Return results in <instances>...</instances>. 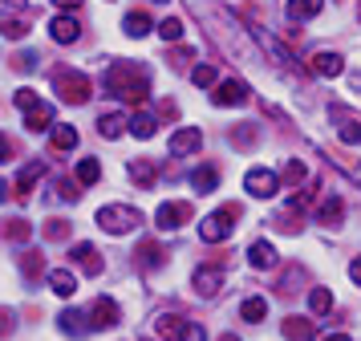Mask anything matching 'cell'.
<instances>
[{
    "label": "cell",
    "mask_w": 361,
    "mask_h": 341,
    "mask_svg": "<svg viewBox=\"0 0 361 341\" xmlns=\"http://www.w3.org/2000/svg\"><path fill=\"white\" fill-rule=\"evenodd\" d=\"M138 224H142V215L134 208H122V203H110V208L98 211V227L110 232V236H126V232H134Z\"/></svg>",
    "instance_id": "3957f363"
},
{
    "label": "cell",
    "mask_w": 361,
    "mask_h": 341,
    "mask_svg": "<svg viewBox=\"0 0 361 341\" xmlns=\"http://www.w3.org/2000/svg\"><path fill=\"white\" fill-rule=\"evenodd\" d=\"M264 45H268V53H272V57H276V61H284V65L293 61V53H288V49L280 45L276 37H264Z\"/></svg>",
    "instance_id": "f35d334b"
},
{
    "label": "cell",
    "mask_w": 361,
    "mask_h": 341,
    "mask_svg": "<svg viewBox=\"0 0 361 341\" xmlns=\"http://www.w3.org/2000/svg\"><path fill=\"white\" fill-rule=\"evenodd\" d=\"M0 32H4L8 41H20L29 29H25V20H17V16H4V20H0Z\"/></svg>",
    "instance_id": "e575fe53"
},
{
    "label": "cell",
    "mask_w": 361,
    "mask_h": 341,
    "mask_svg": "<svg viewBox=\"0 0 361 341\" xmlns=\"http://www.w3.org/2000/svg\"><path fill=\"white\" fill-rule=\"evenodd\" d=\"M106 90H110V94H118V97H126V102H147V94H150L147 69L126 65V61L110 65V73H106Z\"/></svg>",
    "instance_id": "6da1fadb"
},
{
    "label": "cell",
    "mask_w": 361,
    "mask_h": 341,
    "mask_svg": "<svg viewBox=\"0 0 361 341\" xmlns=\"http://www.w3.org/2000/svg\"><path fill=\"white\" fill-rule=\"evenodd\" d=\"M325 8V0H288V20H312V16Z\"/></svg>",
    "instance_id": "ffe728a7"
},
{
    "label": "cell",
    "mask_w": 361,
    "mask_h": 341,
    "mask_svg": "<svg viewBox=\"0 0 361 341\" xmlns=\"http://www.w3.org/2000/svg\"><path fill=\"white\" fill-rule=\"evenodd\" d=\"M191 220V203H163V208L154 211V224L163 227V232H175Z\"/></svg>",
    "instance_id": "ba28073f"
},
{
    "label": "cell",
    "mask_w": 361,
    "mask_h": 341,
    "mask_svg": "<svg viewBox=\"0 0 361 341\" xmlns=\"http://www.w3.org/2000/svg\"><path fill=\"white\" fill-rule=\"evenodd\" d=\"M349 276H353V280H357V285H361V256L353 260V264H349Z\"/></svg>",
    "instance_id": "bcb514c9"
},
{
    "label": "cell",
    "mask_w": 361,
    "mask_h": 341,
    "mask_svg": "<svg viewBox=\"0 0 361 341\" xmlns=\"http://www.w3.org/2000/svg\"><path fill=\"white\" fill-rule=\"evenodd\" d=\"M4 195H8V187H4V179H0V203H4Z\"/></svg>",
    "instance_id": "c3c4849f"
},
{
    "label": "cell",
    "mask_w": 361,
    "mask_h": 341,
    "mask_svg": "<svg viewBox=\"0 0 361 341\" xmlns=\"http://www.w3.org/2000/svg\"><path fill=\"white\" fill-rule=\"evenodd\" d=\"M126 126H130V122H126L122 114H102V118H98V130H102V138H118V134H122Z\"/></svg>",
    "instance_id": "83f0119b"
},
{
    "label": "cell",
    "mask_w": 361,
    "mask_h": 341,
    "mask_svg": "<svg viewBox=\"0 0 361 341\" xmlns=\"http://www.w3.org/2000/svg\"><path fill=\"white\" fill-rule=\"evenodd\" d=\"M219 289H224V273H219V268H212V264H207V268H195V292L199 297H215Z\"/></svg>",
    "instance_id": "9a60e30c"
},
{
    "label": "cell",
    "mask_w": 361,
    "mask_h": 341,
    "mask_svg": "<svg viewBox=\"0 0 361 341\" xmlns=\"http://www.w3.org/2000/svg\"><path fill=\"white\" fill-rule=\"evenodd\" d=\"M49 292H57V297H73V292H78V276L69 273V268H49Z\"/></svg>",
    "instance_id": "e0dca14e"
},
{
    "label": "cell",
    "mask_w": 361,
    "mask_h": 341,
    "mask_svg": "<svg viewBox=\"0 0 361 341\" xmlns=\"http://www.w3.org/2000/svg\"><path fill=\"white\" fill-rule=\"evenodd\" d=\"M195 85H203V90H215L219 85V73H215V65H195Z\"/></svg>",
    "instance_id": "d6a6232c"
},
{
    "label": "cell",
    "mask_w": 361,
    "mask_h": 341,
    "mask_svg": "<svg viewBox=\"0 0 361 341\" xmlns=\"http://www.w3.org/2000/svg\"><path fill=\"white\" fill-rule=\"evenodd\" d=\"M317 220H321V224H329V227H337L345 220V203L337 199V195H329L325 203L317 208Z\"/></svg>",
    "instance_id": "7402d4cb"
},
{
    "label": "cell",
    "mask_w": 361,
    "mask_h": 341,
    "mask_svg": "<svg viewBox=\"0 0 361 341\" xmlns=\"http://www.w3.org/2000/svg\"><path fill=\"white\" fill-rule=\"evenodd\" d=\"M309 309L312 313H329V309H333V292L329 289H312L309 292Z\"/></svg>",
    "instance_id": "836d02e7"
},
{
    "label": "cell",
    "mask_w": 361,
    "mask_h": 341,
    "mask_svg": "<svg viewBox=\"0 0 361 341\" xmlns=\"http://www.w3.org/2000/svg\"><path fill=\"white\" fill-rule=\"evenodd\" d=\"M41 175H45V162H41V159L29 162V167L20 171V175H17V195H20V199H29V191L37 187V179H41Z\"/></svg>",
    "instance_id": "d6986e66"
},
{
    "label": "cell",
    "mask_w": 361,
    "mask_h": 341,
    "mask_svg": "<svg viewBox=\"0 0 361 341\" xmlns=\"http://www.w3.org/2000/svg\"><path fill=\"white\" fill-rule=\"evenodd\" d=\"M231 143L240 146V150L256 146V143H260V126H252V122H240V126L231 130Z\"/></svg>",
    "instance_id": "484cf974"
},
{
    "label": "cell",
    "mask_w": 361,
    "mask_h": 341,
    "mask_svg": "<svg viewBox=\"0 0 361 341\" xmlns=\"http://www.w3.org/2000/svg\"><path fill=\"white\" fill-rule=\"evenodd\" d=\"M57 191H61V199H78V187H73V183H66V179H61V183H57Z\"/></svg>",
    "instance_id": "7bdbcfd3"
},
{
    "label": "cell",
    "mask_w": 361,
    "mask_h": 341,
    "mask_svg": "<svg viewBox=\"0 0 361 341\" xmlns=\"http://www.w3.org/2000/svg\"><path fill=\"white\" fill-rule=\"evenodd\" d=\"M98 179H102V162L98 159H82L78 162V183L90 187V183H98Z\"/></svg>",
    "instance_id": "4dcf8cb0"
},
{
    "label": "cell",
    "mask_w": 361,
    "mask_h": 341,
    "mask_svg": "<svg viewBox=\"0 0 361 341\" xmlns=\"http://www.w3.org/2000/svg\"><path fill=\"white\" fill-rule=\"evenodd\" d=\"M49 37L57 41V45H73L78 37H82V25H78V16H53L49 20Z\"/></svg>",
    "instance_id": "9c48e42d"
},
{
    "label": "cell",
    "mask_w": 361,
    "mask_h": 341,
    "mask_svg": "<svg viewBox=\"0 0 361 341\" xmlns=\"http://www.w3.org/2000/svg\"><path fill=\"white\" fill-rule=\"evenodd\" d=\"M244 187H247V195H256V199H272V195L280 191V179H276V171H268V167H252L244 175Z\"/></svg>",
    "instance_id": "8992f818"
},
{
    "label": "cell",
    "mask_w": 361,
    "mask_h": 341,
    "mask_svg": "<svg viewBox=\"0 0 361 341\" xmlns=\"http://www.w3.org/2000/svg\"><path fill=\"white\" fill-rule=\"evenodd\" d=\"M280 175H284V183H305V175H309V171H305V162H300V159H288Z\"/></svg>",
    "instance_id": "d590c367"
},
{
    "label": "cell",
    "mask_w": 361,
    "mask_h": 341,
    "mask_svg": "<svg viewBox=\"0 0 361 341\" xmlns=\"http://www.w3.org/2000/svg\"><path fill=\"white\" fill-rule=\"evenodd\" d=\"M183 341H207L203 325H187V329H183Z\"/></svg>",
    "instance_id": "b9f144b4"
},
{
    "label": "cell",
    "mask_w": 361,
    "mask_h": 341,
    "mask_svg": "<svg viewBox=\"0 0 361 341\" xmlns=\"http://www.w3.org/2000/svg\"><path fill=\"white\" fill-rule=\"evenodd\" d=\"M284 337L288 341H317V321H309V317H284Z\"/></svg>",
    "instance_id": "2e32d148"
},
{
    "label": "cell",
    "mask_w": 361,
    "mask_h": 341,
    "mask_svg": "<svg viewBox=\"0 0 361 341\" xmlns=\"http://www.w3.org/2000/svg\"><path fill=\"white\" fill-rule=\"evenodd\" d=\"M337 138H341L345 146L361 143V122H357V118H341V130H337Z\"/></svg>",
    "instance_id": "1f68e13d"
},
{
    "label": "cell",
    "mask_w": 361,
    "mask_h": 341,
    "mask_svg": "<svg viewBox=\"0 0 361 341\" xmlns=\"http://www.w3.org/2000/svg\"><path fill=\"white\" fill-rule=\"evenodd\" d=\"M73 260H78L90 276L102 273V256H98V248H94V244H73Z\"/></svg>",
    "instance_id": "ac0fdd59"
},
{
    "label": "cell",
    "mask_w": 361,
    "mask_h": 341,
    "mask_svg": "<svg viewBox=\"0 0 361 341\" xmlns=\"http://www.w3.org/2000/svg\"><path fill=\"white\" fill-rule=\"evenodd\" d=\"M154 130H159V118H154V114L138 110L130 118V134H134V138H154Z\"/></svg>",
    "instance_id": "603a6c76"
},
{
    "label": "cell",
    "mask_w": 361,
    "mask_h": 341,
    "mask_svg": "<svg viewBox=\"0 0 361 341\" xmlns=\"http://www.w3.org/2000/svg\"><path fill=\"white\" fill-rule=\"evenodd\" d=\"M215 106H244L247 102V85L240 78H228V81H219L215 85V94H212Z\"/></svg>",
    "instance_id": "52a82bcc"
},
{
    "label": "cell",
    "mask_w": 361,
    "mask_h": 341,
    "mask_svg": "<svg viewBox=\"0 0 361 341\" xmlns=\"http://www.w3.org/2000/svg\"><path fill=\"white\" fill-rule=\"evenodd\" d=\"M219 341H240V337H235V333H224V337H219Z\"/></svg>",
    "instance_id": "f907efd6"
},
{
    "label": "cell",
    "mask_w": 361,
    "mask_h": 341,
    "mask_svg": "<svg viewBox=\"0 0 361 341\" xmlns=\"http://www.w3.org/2000/svg\"><path fill=\"white\" fill-rule=\"evenodd\" d=\"M309 69L317 73V78H337V73L345 69V61H341V53H325V49H321V53L309 57Z\"/></svg>",
    "instance_id": "8fae6325"
},
{
    "label": "cell",
    "mask_w": 361,
    "mask_h": 341,
    "mask_svg": "<svg viewBox=\"0 0 361 341\" xmlns=\"http://www.w3.org/2000/svg\"><path fill=\"white\" fill-rule=\"evenodd\" d=\"M4 236L8 240H29V224L25 220H4Z\"/></svg>",
    "instance_id": "74e56055"
},
{
    "label": "cell",
    "mask_w": 361,
    "mask_h": 341,
    "mask_svg": "<svg viewBox=\"0 0 361 341\" xmlns=\"http://www.w3.org/2000/svg\"><path fill=\"white\" fill-rule=\"evenodd\" d=\"M276 248H272V244L268 240H256L252 244V248H247V264H252V268H260V273H268V268H276Z\"/></svg>",
    "instance_id": "4fadbf2b"
},
{
    "label": "cell",
    "mask_w": 361,
    "mask_h": 341,
    "mask_svg": "<svg viewBox=\"0 0 361 341\" xmlns=\"http://www.w3.org/2000/svg\"><path fill=\"white\" fill-rule=\"evenodd\" d=\"M122 29H126V37H147V32L159 29V25H154L147 13H130L126 20H122Z\"/></svg>",
    "instance_id": "d4e9b609"
},
{
    "label": "cell",
    "mask_w": 361,
    "mask_h": 341,
    "mask_svg": "<svg viewBox=\"0 0 361 341\" xmlns=\"http://www.w3.org/2000/svg\"><path fill=\"white\" fill-rule=\"evenodd\" d=\"M138 256H142V264H159V256H163V252H159V248H154V244H142V248H138Z\"/></svg>",
    "instance_id": "60d3db41"
},
{
    "label": "cell",
    "mask_w": 361,
    "mask_h": 341,
    "mask_svg": "<svg viewBox=\"0 0 361 341\" xmlns=\"http://www.w3.org/2000/svg\"><path fill=\"white\" fill-rule=\"evenodd\" d=\"M235 220H240V208L235 203H228V208H219V211H212L203 224H199V236L207 244H219V240H228L231 236V227H235Z\"/></svg>",
    "instance_id": "5b68a950"
},
{
    "label": "cell",
    "mask_w": 361,
    "mask_h": 341,
    "mask_svg": "<svg viewBox=\"0 0 361 341\" xmlns=\"http://www.w3.org/2000/svg\"><path fill=\"white\" fill-rule=\"evenodd\" d=\"M215 183H219V171H215V167H195V171H191V187H195V195H212Z\"/></svg>",
    "instance_id": "44dd1931"
},
{
    "label": "cell",
    "mask_w": 361,
    "mask_h": 341,
    "mask_svg": "<svg viewBox=\"0 0 361 341\" xmlns=\"http://www.w3.org/2000/svg\"><path fill=\"white\" fill-rule=\"evenodd\" d=\"M183 329H187V325H183V317H175V313H166V317L154 321V333H159V337H183Z\"/></svg>",
    "instance_id": "f1b7e54d"
},
{
    "label": "cell",
    "mask_w": 361,
    "mask_h": 341,
    "mask_svg": "<svg viewBox=\"0 0 361 341\" xmlns=\"http://www.w3.org/2000/svg\"><path fill=\"white\" fill-rule=\"evenodd\" d=\"M8 159H13V143H8V138L0 134V162H8Z\"/></svg>",
    "instance_id": "ee69618b"
},
{
    "label": "cell",
    "mask_w": 361,
    "mask_h": 341,
    "mask_svg": "<svg viewBox=\"0 0 361 341\" xmlns=\"http://www.w3.org/2000/svg\"><path fill=\"white\" fill-rule=\"evenodd\" d=\"M57 321H61V329H66L69 337H82L85 329H90V321H85V313H78V309H66V313H61Z\"/></svg>",
    "instance_id": "cb8c5ba5"
},
{
    "label": "cell",
    "mask_w": 361,
    "mask_h": 341,
    "mask_svg": "<svg viewBox=\"0 0 361 341\" xmlns=\"http://www.w3.org/2000/svg\"><path fill=\"white\" fill-rule=\"evenodd\" d=\"M130 179H134V187H154V179H159V167H154V159H130Z\"/></svg>",
    "instance_id": "5bb4252c"
},
{
    "label": "cell",
    "mask_w": 361,
    "mask_h": 341,
    "mask_svg": "<svg viewBox=\"0 0 361 341\" xmlns=\"http://www.w3.org/2000/svg\"><path fill=\"white\" fill-rule=\"evenodd\" d=\"M53 90L66 97L69 106H82L85 97L94 94L90 78H85V73H73V69H57V73H53Z\"/></svg>",
    "instance_id": "277c9868"
},
{
    "label": "cell",
    "mask_w": 361,
    "mask_h": 341,
    "mask_svg": "<svg viewBox=\"0 0 361 341\" xmlns=\"http://www.w3.org/2000/svg\"><path fill=\"white\" fill-rule=\"evenodd\" d=\"M199 146H203V134L195 126H183L171 134V155H195Z\"/></svg>",
    "instance_id": "7c38bea8"
},
{
    "label": "cell",
    "mask_w": 361,
    "mask_h": 341,
    "mask_svg": "<svg viewBox=\"0 0 361 341\" xmlns=\"http://www.w3.org/2000/svg\"><path fill=\"white\" fill-rule=\"evenodd\" d=\"M240 313H244V321L260 325L264 317H268V301H264V297H247L244 305H240Z\"/></svg>",
    "instance_id": "4316f807"
},
{
    "label": "cell",
    "mask_w": 361,
    "mask_h": 341,
    "mask_svg": "<svg viewBox=\"0 0 361 341\" xmlns=\"http://www.w3.org/2000/svg\"><path fill=\"white\" fill-rule=\"evenodd\" d=\"M118 321H122L118 305L110 301V297H98L94 309H90V325H94V329H110V325H118Z\"/></svg>",
    "instance_id": "30bf717a"
},
{
    "label": "cell",
    "mask_w": 361,
    "mask_h": 341,
    "mask_svg": "<svg viewBox=\"0 0 361 341\" xmlns=\"http://www.w3.org/2000/svg\"><path fill=\"white\" fill-rule=\"evenodd\" d=\"M49 143H53V150H73V146H78V130L73 126H53Z\"/></svg>",
    "instance_id": "f546056e"
},
{
    "label": "cell",
    "mask_w": 361,
    "mask_h": 341,
    "mask_svg": "<svg viewBox=\"0 0 361 341\" xmlns=\"http://www.w3.org/2000/svg\"><path fill=\"white\" fill-rule=\"evenodd\" d=\"M325 341H349V337H345V333H333V337H325Z\"/></svg>",
    "instance_id": "681fc988"
},
{
    "label": "cell",
    "mask_w": 361,
    "mask_h": 341,
    "mask_svg": "<svg viewBox=\"0 0 361 341\" xmlns=\"http://www.w3.org/2000/svg\"><path fill=\"white\" fill-rule=\"evenodd\" d=\"M309 203H312V191H300V195H296L293 208H309Z\"/></svg>",
    "instance_id": "f6af8a7d"
},
{
    "label": "cell",
    "mask_w": 361,
    "mask_h": 341,
    "mask_svg": "<svg viewBox=\"0 0 361 341\" xmlns=\"http://www.w3.org/2000/svg\"><path fill=\"white\" fill-rule=\"evenodd\" d=\"M159 37H163V41H179L183 37V20L179 16H166L163 25H159Z\"/></svg>",
    "instance_id": "8d00e7d4"
},
{
    "label": "cell",
    "mask_w": 361,
    "mask_h": 341,
    "mask_svg": "<svg viewBox=\"0 0 361 341\" xmlns=\"http://www.w3.org/2000/svg\"><path fill=\"white\" fill-rule=\"evenodd\" d=\"M53 4H57V8H69V13H73V8H78L82 0H53Z\"/></svg>",
    "instance_id": "7dc6e473"
},
{
    "label": "cell",
    "mask_w": 361,
    "mask_h": 341,
    "mask_svg": "<svg viewBox=\"0 0 361 341\" xmlns=\"http://www.w3.org/2000/svg\"><path fill=\"white\" fill-rule=\"evenodd\" d=\"M17 106H20V114H25V126L29 130H45V126H53V106L49 102H41L37 97V90H17Z\"/></svg>",
    "instance_id": "7a4b0ae2"
},
{
    "label": "cell",
    "mask_w": 361,
    "mask_h": 341,
    "mask_svg": "<svg viewBox=\"0 0 361 341\" xmlns=\"http://www.w3.org/2000/svg\"><path fill=\"white\" fill-rule=\"evenodd\" d=\"M45 236H49V240H66V236H69V224H66V220H49Z\"/></svg>",
    "instance_id": "ab89813d"
}]
</instances>
